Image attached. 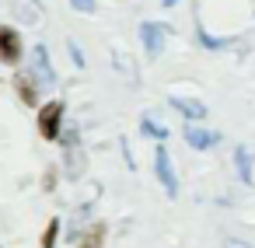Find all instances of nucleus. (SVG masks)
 Here are the masks:
<instances>
[{
	"instance_id": "dca6fc26",
	"label": "nucleus",
	"mask_w": 255,
	"mask_h": 248,
	"mask_svg": "<svg viewBox=\"0 0 255 248\" xmlns=\"http://www.w3.org/2000/svg\"><path fill=\"white\" fill-rule=\"evenodd\" d=\"M224 248H252V245H245V241H234V238H231V241H227Z\"/></svg>"
},
{
	"instance_id": "9b49d317",
	"label": "nucleus",
	"mask_w": 255,
	"mask_h": 248,
	"mask_svg": "<svg viewBox=\"0 0 255 248\" xmlns=\"http://www.w3.org/2000/svg\"><path fill=\"white\" fill-rule=\"evenodd\" d=\"M14 81H18V95H21L28 105H35V102H39V95H35V84H32V77H25V74H21V77H14Z\"/></svg>"
},
{
	"instance_id": "f03ea898",
	"label": "nucleus",
	"mask_w": 255,
	"mask_h": 248,
	"mask_svg": "<svg viewBox=\"0 0 255 248\" xmlns=\"http://www.w3.org/2000/svg\"><path fill=\"white\" fill-rule=\"evenodd\" d=\"M154 171H157V178H161L164 192H168V196H178V178H175V168H171V157H168V150H164V147H157V150H154Z\"/></svg>"
},
{
	"instance_id": "9d476101",
	"label": "nucleus",
	"mask_w": 255,
	"mask_h": 248,
	"mask_svg": "<svg viewBox=\"0 0 255 248\" xmlns=\"http://www.w3.org/2000/svg\"><path fill=\"white\" fill-rule=\"evenodd\" d=\"M199 42L210 49V53H217V49H227V46H234V39H217V35H210L206 28H199Z\"/></svg>"
},
{
	"instance_id": "ddd939ff",
	"label": "nucleus",
	"mask_w": 255,
	"mask_h": 248,
	"mask_svg": "<svg viewBox=\"0 0 255 248\" xmlns=\"http://www.w3.org/2000/svg\"><path fill=\"white\" fill-rule=\"evenodd\" d=\"M140 129H143L147 136H157V140H161V136H168V129H164L161 123H154L150 116H143V119H140Z\"/></svg>"
},
{
	"instance_id": "39448f33",
	"label": "nucleus",
	"mask_w": 255,
	"mask_h": 248,
	"mask_svg": "<svg viewBox=\"0 0 255 248\" xmlns=\"http://www.w3.org/2000/svg\"><path fill=\"white\" fill-rule=\"evenodd\" d=\"M0 60L4 63H18L21 60V35L14 28H0Z\"/></svg>"
},
{
	"instance_id": "4468645a",
	"label": "nucleus",
	"mask_w": 255,
	"mask_h": 248,
	"mask_svg": "<svg viewBox=\"0 0 255 248\" xmlns=\"http://www.w3.org/2000/svg\"><path fill=\"white\" fill-rule=\"evenodd\" d=\"M56 238H60V220H49V227L42 231V248H53Z\"/></svg>"
},
{
	"instance_id": "0eeeda50",
	"label": "nucleus",
	"mask_w": 255,
	"mask_h": 248,
	"mask_svg": "<svg viewBox=\"0 0 255 248\" xmlns=\"http://www.w3.org/2000/svg\"><path fill=\"white\" fill-rule=\"evenodd\" d=\"M168 105H171V109H178L185 119H203V116H206V105H203V102H196V98L171 95V98H168Z\"/></svg>"
},
{
	"instance_id": "f3484780",
	"label": "nucleus",
	"mask_w": 255,
	"mask_h": 248,
	"mask_svg": "<svg viewBox=\"0 0 255 248\" xmlns=\"http://www.w3.org/2000/svg\"><path fill=\"white\" fill-rule=\"evenodd\" d=\"M171 4H175V0H164V7H171Z\"/></svg>"
},
{
	"instance_id": "7ed1b4c3",
	"label": "nucleus",
	"mask_w": 255,
	"mask_h": 248,
	"mask_svg": "<svg viewBox=\"0 0 255 248\" xmlns=\"http://www.w3.org/2000/svg\"><path fill=\"white\" fill-rule=\"evenodd\" d=\"M140 42H143L147 56L157 60L161 49H164V25H157V21H143V25H140Z\"/></svg>"
},
{
	"instance_id": "6e6552de",
	"label": "nucleus",
	"mask_w": 255,
	"mask_h": 248,
	"mask_svg": "<svg viewBox=\"0 0 255 248\" xmlns=\"http://www.w3.org/2000/svg\"><path fill=\"white\" fill-rule=\"evenodd\" d=\"M67 161H70L67 175H70V178H81V171H84V154H81V147H77V133H74V129L67 133Z\"/></svg>"
},
{
	"instance_id": "f257e3e1",
	"label": "nucleus",
	"mask_w": 255,
	"mask_h": 248,
	"mask_svg": "<svg viewBox=\"0 0 255 248\" xmlns=\"http://www.w3.org/2000/svg\"><path fill=\"white\" fill-rule=\"evenodd\" d=\"M60 123H63V102H49L39 109V133L46 140H60Z\"/></svg>"
},
{
	"instance_id": "f8f14e48",
	"label": "nucleus",
	"mask_w": 255,
	"mask_h": 248,
	"mask_svg": "<svg viewBox=\"0 0 255 248\" xmlns=\"http://www.w3.org/2000/svg\"><path fill=\"white\" fill-rule=\"evenodd\" d=\"M102 241H105V224H95V227L84 234L81 248H102Z\"/></svg>"
},
{
	"instance_id": "1a4fd4ad",
	"label": "nucleus",
	"mask_w": 255,
	"mask_h": 248,
	"mask_svg": "<svg viewBox=\"0 0 255 248\" xmlns=\"http://www.w3.org/2000/svg\"><path fill=\"white\" fill-rule=\"evenodd\" d=\"M234 164H238L241 182H245V185H255V178H252V150H248V147H238V150H234Z\"/></svg>"
},
{
	"instance_id": "20e7f679",
	"label": "nucleus",
	"mask_w": 255,
	"mask_h": 248,
	"mask_svg": "<svg viewBox=\"0 0 255 248\" xmlns=\"http://www.w3.org/2000/svg\"><path fill=\"white\" fill-rule=\"evenodd\" d=\"M32 74L39 77L42 88H53V84H56V74H53V63H49L46 46H35V49H32Z\"/></svg>"
},
{
	"instance_id": "2eb2a0df",
	"label": "nucleus",
	"mask_w": 255,
	"mask_h": 248,
	"mask_svg": "<svg viewBox=\"0 0 255 248\" xmlns=\"http://www.w3.org/2000/svg\"><path fill=\"white\" fill-rule=\"evenodd\" d=\"M74 4V11H81V14H91L95 11V0H70Z\"/></svg>"
},
{
	"instance_id": "423d86ee",
	"label": "nucleus",
	"mask_w": 255,
	"mask_h": 248,
	"mask_svg": "<svg viewBox=\"0 0 255 248\" xmlns=\"http://www.w3.org/2000/svg\"><path fill=\"white\" fill-rule=\"evenodd\" d=\"M185 140H189V147H196V150H206V147H213L217 140H220V133H213V129H203V126H185Z\"/></svg>"
}]
</instances>
